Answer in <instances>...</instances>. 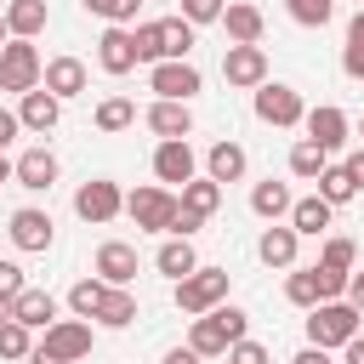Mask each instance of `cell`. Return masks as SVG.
Returning <instances> with one entry per match:
<instances>
[{
	"label": "cell",
	"instance_id": "1",
	"mask_svg": "<svg viewBox=\"0 0 364 364\" xmlns=\"http://www.w3.org/2000/svg\"><path fill=\"white\" fill-rule=\"evenodd\" d=\"M250 336V313L245 307H233V301H222L216 313H205V318H193L188 324V347L199 353V358H222L233 341H245Z\"/></svg>",
	"mask_w": 364,
	"mask_h": 364
},
{
	"label": "cell",
	"instance_id": "2",
	"mask_svg": "<svg viewBox=\"0 0 364 364\" xmlns=\"http://www.w3.org/2000/svg\"><path fill=\"white\" fill-rule=\"evenodd\" d=\"M228 267H193L188 279H176V307L188 313V318H205V313H216L222 301H228Z\"/></svg>",
	"mask_w": 364,
	"mask_h": 364
},
{
	"label": "cell",
	"instance_id": "3",
	"mask_svg": "<svg viewBox=\"0 0 364 364\" xmlns=\"http://www.w3.org/2000/svg\"><path fill=\"white\" fill-rule=\"evenodd\" d=\"M358 318H364V313H358L353 301H318V307L307 313V341L324 347V353H330V347H347V341L358 336Z\"/></svg>",
	"mask_w": 364,
	"mask_h": 364
},
{
	"label": "cell",
	"instance_id": "4",
	"mask_svg": "<svg viewBox=\"0 0 364 364\" xmlns=\"http://www.w3.org/2000/svg\"><path fill=\"white\" fill-rule=\"evenodd\" d=\"M40 80H46V63H40L34 40H6V51H0V91L28 97V91H40Z\"/></svg>",
	"mask_w": 364,
	"mask_h": 364
},
{
	"label": "cell",
	"instance_id": "5",
	"mask_svg": "<svg viewBox=\"0 0 364 364\" xmlns=\"http://www.w3.org/2000/svg\"><path fill=\"white\" fill-rule=\"evenodd\" d=\"M256 119H262V125H273V131H290V125H301V119H307V102H301V91H296V85L267 80V85H256Z\"/></svg>",
	"mask_w": 364,
	"mask_h": 364
},
{
	"label": "cell",
	"instance_id": "6",
	"mask_svg": "<svg viewBox=\"0 0 364 364\" xmlns=\"http://www.w3.org/2000/svg\"><path fill=\"white\" fill-rule=\"evenodd\" d=\"M176 193L171 188H159V182H148V188H136V193H125V216L136 222V228H148V233H171V216H176Z\"/></svg>",
	"mask_w": 364,
	"mask_h": 364
},
{
	"label": "cell",
	"instance_id": "7",
	"mask_svg": "<svg viewBox=\"0 0 364 364\" xmlns=\"http://www.w3.org/2000/svg\"><path fill=\"white\" fill-rule=\"evenodd\" d=\"M119 210H125V193H119L114 176H91V182H80V193H74V216H80V222L102 228V222H114Z\"/></svg>",
	"mask_w": 364,
	"mask_h": 364
},
{
	"label": "cell",
	"instance_id": "8",
	"mask_svg": "<svg viewBox=\"0 0 364 364\" xmlns=\"http://www.w3.org/2000/svg\"><path fill=\"white\" fill-rule=\"evenodd\" d=\"M34 347L51 353V358H63V364H80L91 353V318H57L51 330H40Z\"/></svg>",
	"mask_w": 364,
	"mask_h": 364
},
{
	"label": "cell",
	"instance_id": "9",
	"mask_svg": "<svg viewBox=\"0 0 364 364\" xmlns=\"http://www.w3.org/2000/svg\"><path fill=\"white\" fill-rule=\"evenodd\" d=\"M199 68L193 63H154L148 68V91L159 97V102H193L199 97Z\"/></svg>",
	"mask_w": 364,
	"mask_h": 364
},
{
	"label": "cell",
	"instance_id": "10",
	"mask_svg": "<svg viewBox=\"0 0 364 364\" xmlns=\"http://www.w3.org/2000/svg\"><path fill=\"white\" fill-rule=\"evenodd\" d=\"M222 80H228L233 91L267 85V51H262V46H228V51H222Z\"/></svg>",
	"mask_w": 364,
	"mask_h": 364
},
{
	"label": "cell",
	"instance_id": "11",
	"mask_svg": "<svg viewBox=\"0 0 364 364\" xmlns=\"http://www.w3.org/2000/svg\"><path fill=\"white\" fill-rule=\"evenodd\" d=\"M301 131H307V142H318L324 154H336L347 136H353V119L336 108V102H318V108H307V119H301Z\"/></svg>",
	"mask_w": 364,
	"mask_h": 364
},
{
	"label": "cell",
	"instance_id": "12",
	"mask_svg": "<svg viewBox=\"0 0 364 364\" xmlns=\"http://www.w3.org/2000/svg\"><path fill=\"white\" fill-rule=\"evenodd\" d=\"M142 125L159 136V142H188L193 136V108L188 102H148V114H142Z\"/></svg>",
	"mask_w": 364,
	"mask_h": 364
},
{
	"label": "cell",
	"instance_id": "13",
	"mask_svg": "<svg viewBox=\"0 0 364 364\" xmlns=\"http://www.w3.org/2000/svg\"><path fill=\"white\" fill-rule=\"evenodd\" d=\"M11 245L17 250H51V239H57V228H51V210H40V205H23V210H11Z\"/></svg>",
	"mask_w": 364,
	"mask_h": 364
},
{
	"label": "cell",
	"instance_id": "14",
	"mask_svg": "<svg viewBox=\"0 0 364 364\" xmlns=\"http://www.w3.org/2000/svg\"><path fill=\"white\" fill-rule=\"evenodd\" d=\"M142 57H136V34L131 28H102L97 34V68L102 74H131Z\"/></svg>",
	"mask_w": 364,
	"mask_h": 364
},
{
	"label": "cell",
	"instance_id": "15",
	"mask_svg": "<svg viewBox=\"0 0 364 364\" xmlns=\"http://www.w3.org/2000/svg\"><path fill=\"white\" fill-rule=\"evenodd\" d=\"M11 182H17V188H28V193H51V182H57V154H51L46 142H40V148H23V154H17Z\"/></svg>",
	"mask_w": 364,
	"mask_h": 364
},
{
	"label": "cell",
	"instance_id": "16",
	"mask_svg": "<svg viewBox=\"0 0 364 364\" xmlns=\"http://www.w3.org/2000/svg\"><path fill=\"white\" fill-rule=\"evenodd\" d=\"M91 273H97L102 284H131V279H136V245H125V239H108V245H97V262H91Z\"/></svg>",
	"mask_w": 364,
	"mask_h": 364
},
{
	"label": "cell",
	"instance_id": "17",
	"mask_svg": "<svg viewBox=\"0 0 364 364\" xmlns=\"http://www.w3.org/2000/svg\"><path fill=\"white\" fill-rule=\"evenodd\" d=\"M154 176H159V182H176V188H188V182L199 176V159H193V148H188V142H159V148H154Z\"/></svg>",
	"mask_w": 364,
	"mask_h": 364
},
{
	"label": "cell",
	"instance_id": "18",
	"mask_svg": "<svg viewBox=\"0 0 364 364\" xmlns=\"http://www.w3.org/2000/svg\"><path fill=\"white\" fill-rule=\"evenodd\" d=\"M222 28H228V40H233V46H262L267 17H262V6H250V0H228Z\"/></svg>",
	"mask_w": 364,
	"mask_h": 364
},
{
	"label": "cell",
	"instance_id": "19",
	"mask_svg": "<svg viewBox=\"0 0 364 364\" xmlns=\"http://www.w3.org/2000/svg\"><path fill=\"white\" fill-rule=\"evenodd\" d=\"M40 85H46V91H51L57 102H68V97H80V91L91 85V74H85V63H80V57H51V63H46V80H40Z\"/></svg>",
	"mask_w": 364,
	"mask_h": 364
},
{
	"label": "cell",
	"instance_id": "20",
	"mask_svg": "<svg viewBox=\"0 0 364 364\" xmlns=\"http://www.w3.org/2000/svg\"><path fill=\"white\" fill-rule=\"evenodd\" d=\"M296 250H301V233H296L290 222H273V228H262V239H256V256H262L267 267H296Z\"/></svg>",
	"mask_w": 364,
	"mask_h": 364
},
{
	"label": "cell",
	"instance_id": "21",
	"mask_svg": "<svg viewBox=\"0 0 364 364\" xmlns=\"http://www.w3.org/2000/svg\"><path fill=\"white\" fill-rule=\"evenodd\" d=\"M11 318L28 324V330H51V324H57V296L40 290V284H28V290L11 301Z\"/></svg>",
	"mask_w": 364,
	"mask_h": 364
},
{
	"label": "cell",
	"instance_id": "22",
	"mask_svg": "<svg viewBox=\"0 0 364 364\" xmlns=\"http://www.w3.org/2000/svg\"><path fill=\"white\" fill-rule=\"evenodd\" d=\"M17 119H23V131H40V136H46V131H51V125L63 119V102H57V97H51L46 85H40V91L17 97Z\"/></svg>",
	"mask_w": 364,
	"mask_h": 364
},
{
	"label": "cell",
	"instance_id": "23",
	"mask_svg": "<svg viewBox=\"0 0 364 364\" xmlns=\"http://www.w3.org/2000/svg\"><path fill=\"white\" fill-rule=\"evenodd\" d=\"M330 222H336V205H330V199H318V193H307V199H296V205H290V228H296L301 239L330 233Z\"/></svg>",
	"mask_w": 364,
	"mask_h": 364
},
{
	"label": "cell",
	"instance_id": "24",
	"mask_svg": "<svg viewBox=\"0 0 364 364\" xmlns=\"http://www.w3.org/2000/svg\"><path fill=\"white\" fill-rule=\"evenodd\" d=\"M193 23L176 11V17H159V63H188V51H193Z\"/></svg>",
	"mask_w": 364,
	"mask_h": 364
},
{
	"label": "cell",
	"instance_id": "25",
	"mask_svg": "<svg viewBox=\"0 0 364 364\" xmlns=\"http://www.w3.org/2000/svg\"><path fill=\"white\" fill-rule=\"evenodd\" d=\"M0 11H6V28H11V40H34V34L51 23L46 0H6Z\"/></svg>",
	"mask_w": 364,
	"mask_h": 364
},
{
	"label": "cell",
	"instance_id": "26",
	"mask_svg": "<svg viewBox=\"0 0 364 364\" xmlns=\"http://www.w3.org/2000/svg\"><path fill=\"white\" fill-rule=\"evenodd\" d=\"M245 165H250V154L239 142H210V154H205V176L210 182H239Z\"/></svg>",
	"mask_w": 364,
	"mask_h": 364
},
{
	"label": "cell",
	"instance_id": "27",
	"mask_svg": "<svg viewBox=\"0 0 364 364\" xmlns=\"http://www.w3.org/2000/svg\"><path fill=\"white\" fill-rule=\"evenodd\" d=\"M91 125H97L102 136H119V131L136 125V102H131V97H102L97 114H91Z\"/></svg>",
	"mask_w": 364,
	"mask_h": 364
},
{
	"label": "cell",
	"instance_id": "28",
	"mask_svg": "<svg viewBox=\"0 0 364 364\" xmlns=\"http://www.w3.org/2000/svg\"><path fill=\"white\" fill-rule=\"evenodd\" d=\"M290 205H296V199H290V188H284V182H273V176L250 188V210H256L262 222H279V216H290Z\"/></svg>",
	"mask_w": 364,
	"mask_h": 364
},
{
	"label": "cell",
	"instance_id": "29",
	"mask_svg": "<svg viewBox=\"0 0 364 364\" xmlns=\"http://www.w3.org/2000/svg\"><path fill=\"white\" fill-rule=\"evenodd\" d=\"M154 267L176 284V279H188L193 267H199V256H193V239H165L159 245V256H154Z\"/></svg>",
	"mask_w": 364,
	"mask_h": 364
},
{
	"label": "cell",
	"instance_id": "30",
	"mask_svg": "<svg viewBox=\"0 0 364 364\" xmlns=\"http://www.w3.org/2000/svg\"><path fill=\"white\" fill-rule=\"evenodd\" d=\"M136 318V296L125 290V284H108V296H102V307H97V324L102 330H125Z\"/></svg>",
	"mask_w": 364,
	"mask_h": 364
},
{
	"label": "cell",
	"instance_id": "31",
	"mask_svg": "<svg viewBox=\"0 0 364 364\" xmlns=\"http://www.w3.org/2000/svg\"><path fill=\"white\" fill-rule=\"evenodd\" d=\"M284 301H290V307H307V313H313V307L324 301V284H318V267H296V273L284 279Z\"/></svg>",
	"mask_w": 364,
	"mask_h": 364
},
{
	"label": "cell",
	"instance_id": "32",
	"mask_svg": "<svg viewBox=\"0 0 364 364\" xmlns=\"http://www.w3.org/2000/svg\"><path fill=\"white\" fill-rule=\"evenodd\" d=\"M324 165H330V154L318 148V142H290V176H301V182H318L324 176Z\"/></svg>",
	"mask_w": 364,
	"mask_h": 364
},
{
	"label": "cell",
	"instance_id": "33",
	"mask_svg": "<svg viewBox=\"0 0 364 364\" xmlns=\"http://www.w3.org/2000/svg\"><path fill=\"white\" fill-rule=\"evenodd\" d=\"M216 205H222V182H210V176H193L188 188H182V210H193V216H216Z\"/></svg>",
	"mask_w": 364,
	"mask_h": 364
},
{
	"label": "cell",
	"instance_id": "34",
	"mask_svg": "<svg viewBox=\"0 0 364 364\" xmlns=\"http://www.w3.org/2000/svg\"><path fill=\"white\" fill-rule=\"evenodd\" d=\"M318 267H330V273H358V245H353L347 233H330L324 250H318Z\"/></svg>",
	"mask_w": 364,
	"mask_h": 364
},
{
	"label": "cell",
	"instance_id": "35",
	"mask_svg": "<svg viewBox=\"0 0 364 364\" xmlns=\"http://www.w3.org/2000/svg\"><path fill=\"white\" fill-rule=\"evenodd\" d=\"M102 296H108V284H102V279H80V284L68 290V313H74V318H97Z\"/></svg>",
	"mask_w": 364,
	"mask_h": 364
},
{
	"label": "cell",
	"instance_id": "36",
	"mask_svg": "<svg viewBox=\"0 0 364 364\" xmlns=\"http://www.w3.org/2000/svg\"><path fill=\"white\" fill-rule=\"evenodd\" d=\"M80 6H85L91 17H102L108 28H131V23H136V6H142V0H80Z\"/></svg>",
	"mask_w": 364,
	"mask_h": 364
},
{
	"label": "cell",
	"instance_id": "37",
	"mask_svg": "<svg viewBox=\"0 0 364 364\" xmlns=\"http://www.w3.org/2000/svg\"><path fill=\"white\" fill-rule=\"evenodd\" d=\"M318 199H330V205H347V199H358V188H353L347 165H324V176H318Z\"/></svg>",
	"mask_w": 364,
	"mask_h": 364
},
{
	"label": "cell",
	"instance_id": "38",
	"mask_svg": "<svg viewBox=\"0 0 364 364\" xmlns=\"http://www.w3.org/2000/svg\"><path fill=\"white\" fill-rule=\"evenodd\" d=\"M341 68L347 80H364V11L347 23V46H341Z\"/></svg>",
	"mask_w": 364,
	"mask_h": 364
},
{
	"label": "cell",
	"instance_id": "39",
	"mask_svg": "<svg viewBox=\"0 0 364 364\" xmlns=\"http://www.w3.org/2000/svg\"><path fill=\"white\" fill-rule=\"evenodd\" d=\"M28 353H34V330L17 324V318H6L0 324V358H28Z\"/></svg>",
	"mask_w": 364,
	"mask_h": 364
},
{
	"label": "cell",
	"instance_id": "40",
	"mask_svg": "<svg viewBox=\"0 0 364 364\" xmlns=\"http://www.w3.org/2000/svg\"><path fill=\"white\" fill-rule=\"evenodd\" d=\"M284 11L301 23V28H324L336 17V0H284Z\"/></svg>",
	"mask_w": 364,
	"mask_h": 364
},
{
	"label": "cell",
	"instance_id": "41",
	"mask_svg": "<svg viewBox=\"0 0 364 364\" xmlns=\"http://www.w3.org/2000/svg\"><path fill=\"white\" fill-rule=\"evenodd\" d=\"M222 11H228V0H182V17H188L193 28H205V23H222Z\"/></svg>",
	"mask_w": 364,
	"mask_h": 364
},
{
	"label": "cell",
	"instance_id": "42",
	"mask_svg": "<svg viewBox=\"0 0 364 364\" xmlns=\"http://www.w3.org/2000/svg\"><path fill=\"white\" fill-rule=\"evenodd\" d=\"M131 34H136V57L154 68V63H159V23H136Z\"/></svg>",
	"mask_w": 364,
	"mask_h": 364
},
{
	"label": "cell",
	"instance_id": "43",
	"mask_svg": "<svg viewBox=\"0 0 364 364\" xmlns=\"http://www.w3.org/2000/svg\"><path fill=\"white\" fill-rule=\"evenodd\" d=\"M228 364H273V353H267L262 341H250V336H245V341H233V347H228Z\"/></svg>",
	"mask_w": 364,
	"mask_h": 364
},
{
	"label": "cell",
	"instance_id": "44",
	"mask_svg": "<svg viewBox=\"0 0 364 364\" xmlns=\"http://www.w3.org/2000/svg\"><path fill=\"white\" fill-rule=\"evenodd\" d=\"M23 290H28V279H23V267H17V262H0V296H6V301H17Z\"/></svg>",
	"mask_w": 364,
	"mask_h": 364
},
{
	"label": "cell",
	"instance_id": "45",
	"mask_svg": "<svg viewBox=\"0 0 364 364\" xmlns=\"http://www.w3.org/2000/svg\"><path fill=\"white\" fill-rule=\"evenodd\" d=\"M199 228H205V216H193V210H182V205H176V216H171V239H193Z\"/></svg>",
	"mask_w": 364,
	"mask_h": 364
},
{
	"label": "cell",
	"instance_id": "46",
	"mask_svg": "<svg viewBox=\"0 0 364 364\" xmlns=\"http://www.w3.org/2000/svg\"><path fill=\"white\" fill-rule=\"evenodd\" d=\"M17 131H23V119L11 108H0V154H6V142H17Z\"/></svg>",
	"mask_w": 364,
	"mask_h": 364
},
{
	"label": "cell",
	"instance_id": "47",
	"mask_svg": "<svg viewBox=\"0 0 364 364\" xmlns=\"http://www.w3.org/2000/svg\"><path fill=\"white\" fill-rule=\"evenodd\" d=\"M347 176H353V188L364 193V148H353V154H347Z\"/></svg>",
	"mask_w": 364,
	"mask_h": 364
},
{
	"label": "cell",
	"instance_id": "48",
	"mask_svg": "<svg viewBox=\"0 0 364 364\" xmlns=\"http://www.w3.org/2000/svg\"><path fill=\"white\" fill-rule=\"evenodd\" d=\"M290 364H330V353H324V347H313V341H307V347H301V353H296V358H290Z\"/></svg>",
	"mask_w": 364,
	"mask_h": 364
},
{
	"label": "cell",
	"instance_id": "49",
	"mask_svg": "<svg viewBox=\"0 0 364 364\" xmlns=\"http://www.w3.org/2000/svg\"><path fill=\"white\" fill-rule=\"evenodd\" d=\"M165 364H205V358H199L193 347H171V353H165Z\"/></svg>",
	"mask_w": 364,
	"mask_h": 364
},
{
	"label": "cell",
	"instance_id": "50",
	"mask_svg": "<svg viewBox=\"0 0 364 364\" xmlns=\"http://www.w3.org/2000/svg\"><path fill=\"white\" fill-rule=\"evenodd\" d=\"M341 353H347V358H341V364H364V330H358V336H353V341H347V347H341Z\"/></svg>",
	"mask_w": 364,
	"mask_h": 364
},
{
	"label": "cell",
	"instance_id": "51",
	"mask_svg": "<svg viewBox=\"0 0 364 364\" xmlns=\"http://www.w3.org/2000/svg\"><path fill=\"white\" fill-rule=\"evenodd\" d=\"M347 301L364 313V273H353V284H347Z\"/></svg>",
	"mask_w": 364,
	"mask_h": 364
},
{
	"label": "cell",
	"instance_id": "52",
	"mask_svg": "<svg viewBox=\"0 0 364 364\" xmlns=\"http://www.w3.org/2000/svg\"><path fill=\"white\" fill-rule=\"evenodd\" d=\"M11 171H17V159H6V154H0V188L11 182Z\"/></svg>",
	"mask_w": 364,
	"mask_h": 364
},
{
	"label": "cell",
	"instance_id": "53",
	"mask_svg": "<svg viewBox=\"0 0 364 364\" xmlns=\"http://www.w3.org/2000/svg\"><path fill=\"white\" fill-rule=\"evenodd\" d=\"M28 364H63V358H51V353H40V347H34V353H28Z\"/></svg>",
	"mask_w": 364,
	"mask_h": 364
},
{
	"label": "cell",
	"instance_id": "54",
	"mask_svg": "<svg viewBox=\"0 0 364 364\" xmlns=\"http://www.w3.org/2000/svg\"><path fill=\"white\" fill-rule=\"evenodd\" d=\"M6 40H11V28H6V11H0V51H6Z\"/></svg>",
	"mask_w": 364,
	"mask_h": 364
},
{
	"label": "cell",
	"instance_id": "55",
	"mask_svg": "<svg viewBox=\"0 0 364 364\" xmlns=\"http://www.w3.org/2000/svg\"><path fill=\"white\" fill-rule=\"evenodd\" d=\"M6 318H11V301H6V296H0V324H6Z\"/></svg>",
	"mask_w": 364,
	"mask_h": 364
},
{
	"label": "cell",
	"instance_id": "56",
	"mask_svg": "<svg viewBox=\"0 0 364 364\" xmlns=\"http://www.w3.org/2000/svg\"><path fill=\"white\" fill-rule=\"evenodd\" d=\"M358 136H364V119H358Z\"/></svg>",
	"mask_w": 364,
	"mask_h": 364
}]
</instances>
